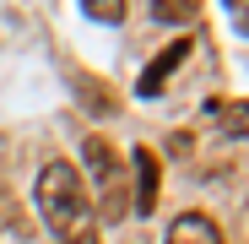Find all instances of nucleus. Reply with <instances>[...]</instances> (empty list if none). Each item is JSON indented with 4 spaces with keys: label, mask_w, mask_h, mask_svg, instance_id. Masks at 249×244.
<instances>
[{
    "label": "nucleus",
    "mask_w": 249,
    "mask_h": 244,
    "mask_svg": "<svg viewBox=\"0 0 249 244\" xmlns=\"http://www.w3.org/2000/svg\"><path fill=\"white\" fill-rule=\"evenodd\" d=\"M38 212H44V223L60 244H98L87 185H81V174L71 163H44V174H38Z\"/></svg>",
    "instance_id": "obj_1"
},
{
    "label": "nucleus",
    "mask_w": 249,
    "mask_h": 244,
    "mask_svg": "<svg viewBox=\"0 0 249 244\" xmlns=\"http://www.w3.org/2000/svg\"><path fill=\"white\" fill-rule=\"evenodd\" d=\"M87 174H92V190H98V217L119 223L130 217V169H124V157L103 141V136H87Z\"/></svg>",
    "instance_id": "obj_2"
},
{
    "label": "nucleus",
    "mask_w": 249,
    "mask_h": 244,
    "mask_svg": "<svg viewBox=\"0 0 249 244\" xmlns=\"http://www.w3.org/2000/svg\"><path fill=\"white\" fill-rule=\"evenodd\" d=\"M130 169H136V217H152V206H157V179H162L157 152H152V147H136V152H130Z\"/></svg>",
    "instance_id": "obj_3"
},
{
    "label": "nucleus",
    "mask_w": 249,
    "mask_h": 244,
    "mask_svg": "<svg viewBox=\"0 0 249 244\" xmlns=\"http://www.w3.org/2000/svg\"><path fill=\"white\" fill-rule=\"evenodd\" d=\"M184 60H190V38H174V44L162 49L157 60H152V71H146V76L136 81V93H141V98H157L162 87H168V76H174V71H179Z\"/></svg>",
    "instance_id": "obj_4"
},
{
    "label": "nucleus",
    "mask_w": 249,
    "mask_h": 244,
    "mask_svg": "<svg viewBox=\"0 0 249 244\" xmlns=\"http://www.w3.org/2000/svg\"><path fill=\"white\" fill-rule=\"evenodd\" d=\"M162 244H222V228L212 217H200V212H184V217H174L168 233H162Z\"/></svg>",
    "instance_id": "obj_5"
},
{
    "label": "nucleus",
    "mask_w": 249,
    "mask_h": 244,
    "mask_svg": "<svg viewBox=\"0 0 249 244\" xmlns=\"http://www.w3.org/2000/svg\"><path fill=\"white\" fill-rule=\"evenodd\" d=\"M206 114H212V125H222L228 136H249V98H233V103H206Z\"/></svg>",
    "instance_id": "obj_6"
},
{
    "label": "nucleus",
    "mask_w": 249,
    "mask_h": 244,
    "mask_svg": "<svg viewBox=\"0 0 249 244\" xmlns=\"http://www.w3.org/2000/svg\"><path fill=\"white\" fill-rule=\"evenodd\" d=\"M152 17L168 22V27H174V22L184 27V22H195V0H152Z\"/></svg>",
    "instance_id": "obj_7"
},
{
    "label": "nucleus",
    "mask_w": 249,
    "mask_h": 244,
    "mask_svg": "<svg viewBox=\"0 0 249 244\" xmlns=\"http://www.w3.org/2000/svg\"><path fill=\"white\" fill-rule=\"evenodd\" d=\"M81 11H87L92 22H124V0H81Z\"/></svg>",
    "instance_id": "obj_8"
},
{
    "label": "nucleus",
    "mask_w": 249,
    "mask_h": 244,
    "mask_svg": "<svg viewBox=\"0 0 249 244\" xmlns=\"http://www.w3.org/2000/svg\"><path fill=\"white\" fill-rule=\"evenodd\" d=\"M228 17L238 22V33H249V0H228Z\"/></svg>",
    "instance_id": "obj_9"
}]
</instances>
